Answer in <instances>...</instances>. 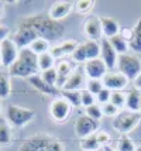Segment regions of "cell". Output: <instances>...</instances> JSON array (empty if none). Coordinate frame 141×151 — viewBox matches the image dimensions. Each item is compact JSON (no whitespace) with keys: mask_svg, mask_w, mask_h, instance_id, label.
Instances as JSON below:
<instances>
[{"mask_svg":"<svg viewBox=\"0 0 141 151\" xmlns=\"http://www.w3.org/2000/svg\"><path fill=\"white\" fill-rule=\"evenodd\" d=\"M83 48H85V52H86L87 61L100 58V42L93 41V40H86L83 42Z\"/></svg>","mask_w":141,"mask_h":151,"instance_id":"obj_24","label":"cell"},{"mask_svg":"<svg viewBox=\"0 0 141 151\" xmlns=\"http://www.w3.org/2000/svg\"><path fill=\"white\" fill-rule=\"evenodd\" d=\"M71 57H72V59H74L76 64H85V62L87 61V58H86L85 48H83V44H79V45L76 47Z\"/></svg>","mask_w":141,"mask_h":151,"instance_id":"obj_36","label":"cell"},{"mask_svg":"<svg viewBox=\"0 0 141 151\" xmlns=\"http://www.w3.org/2000/svg\"><path fill=\"white\" fill-rule=\"evenodd\" d=\"M96 137H97L102 147H107L110 140H112V137H110V134L107 132H97L96 133Z\"/></svg>","mask_w":141,"mask_h":151,"instance_id":"obj_41","label":"cell"},{"mask_svg":"<svg viewBox=\"0 0 141 151\" xmlns=\"http://www.w3.org/2000/svg\"><path fill=\"white\" fill-rule=\"evenodd\" d=\"M81 151H83V150H81Z\"/></svg>","mask_w":141,"mask_h":151,"instance_id":"obj_50","label":"cell"},{"mask_svg":"<svg viewBox=\"0 0 141 151\" xmlns=\"http://www.w3.org/2000/svg\"><path fill=\"white\" fill-rule=\"evenodd\" d=\"M1 16H3V9L0 7V17H1Z\"/></svg>","mask_w":141,"mask_h":151,"instance_id":"obj_46","label":"cell"},{"mask_svg":"<svg viewBox=\"0 0 141 151\" xmlns=\"http://www.w3.org/2000/svg\"><path fill=\"white\" fill-rule=\"evenodd\" d=\"M57 72H58V89H62V86L65 85V82L68 81V78L71 76V73L74 72L72 71V66L68 61H59L58 65H57Z\"/></svg>","mask_w":141,"mask_h":151,"instance_id":"obj_21","label":"cell"},{"mask_svg":"<svg viewBox=\"0 0 141 151\" xmlns=\"http://www.w3.org/2000/svg\"><path fill=\"white\" fill-rule=\"evenodd\" d=\"M83 33L87 37V40L97 41L102 35V26H100V17L96 16H89L85 23H83Z\"/></svg>","mask_w":141,"mask_h":151,"instance_id":"obj_15","label":"cell"},{"mask_svg":"<svg viewBox=\"0 0 141 151\" xmlns=\"http://www.w3.org/2000/svg\"><path fill=\"white\" fill-rule=\"evenodd\" d=\"M100 26H102V34L107 40L114 37V35H119L121 31L120 24L112 17H100Z\"/></svg>","mask_w":141,"mask_h":151,"instance_id":"obj_19","label":"cell"},{"mask_svg":"<svg viewBox=\"0 0 141 151\" xmlns=\"http://www.w3.org/2000/svg\"><path fill=\"white\" fill-rule=\"evenodd\" d=\"M120 35L126 40L127 42H130V40H131V37H133V28H121Z\"/></svg>","mask_w":141,"mask_h":151,"instance_id":"obj_42","label":"cell"},{"mask_svg":"<svg viewBox=\"0 0 141 151\" xmlns=\"http://www.w3.org/2000/svg\"><path fill=\"white\" fill-rule=\"evenodd\" d=\"M135 151H141V145H140V147H137V150H135Z\"/></svg>","mask_w":141,"mask_h":151,"instance_id":"obj_47","label":"cell"},{"mask_svg":"<svg viewBox=\"0 0 141 151\" xmlns=\"http://www.w3.org/2000/svg\"><path fill=\"white\" fill-rule=\"evenodd\" d=\"M75 3L72 1H68V0H61V1H55L54 4L49 9V17L52 20H59L65 19L68 14L72 12V7H74Z\"/></svg>","mask_w":141,"mask_h":151,"instance_id":"obj_17","label":"cell"},{"mask_svg":"<svg viewBox=\"0 0 141 151\" xmlns=\"http://www.w3.org/2000/svg\"><path fill=\"white\" fill-rule=\"evenodd\" d=\"M97 129H99V122L87 117L85 114L81 116V117H78L76 122H75V133H76V136L79 138L96 134V133H97Z\"/></svg>","mask_w":141,"mask_h":151,"instance_id":"obj_11","label":"cell"},{"mask_svg":"<svg viewBox=\"0 0 141 151\" xmlns=\"http://www.w3.org/2000/svg\"><path fill=\"white\" fill-rule=\"evenodd\" d=\"M83 71L86 73L87 79H103L104 75L109 72L107 66L104 65V62L100 58L90 59L83 64Z\"/></svg>","mask_w":141,"mask_h":151,"instance_id":"obj_13","label":"cell"},{"mask_svg":"<svg viewBox=\"0 0 141 151\" xmlns=\"http://www.w3.org/2000/svg\"><path fill=\"white\" fill-rule=\"evenodd\" d=\"M79 45L75 40H67V41H62L59 44H57V45L51 47V50H49V52L52 54V57L55 59H59L62 57H65V55H72V52L75 51V48Z\"/></svg>","mask_w":141,"mask_h":151,"instance_id":"obj_18","label":"cell"},{"mask_svg":"<svg viewBox=\"0 0 141 151\" xmlns=\"http://www.w3.org/2000/svg\"><path fill=\"white\" fill-rule=\"evenodd\" d=\"M19 151H65L62 141L49 134H34L27 137Z\"/></svg>","mask_w":141,"mask_h":151,"instance_id":"obj_3","label":"cell"},{"mask_svg":"<svg viewBox=\"0 0 141 151\" xmlns=\"http://www.w3.org/2000/svg\"><path fill=\"white\" fill-rule=\"evenodd\" d=\"M86 81L87 79L86 73L83 71V66H79L71 73V76L68 78L61 91H82L83 85H86Z\"/></svg>","mask_w":141,"mask_h":151,"instance_id":"obj_14","label":"cell"},{"mask_svg":"<svg viewBox=\"0 0 141 151\" xmlns=\"http://www.w3.org/2000/svg\"><path fill=\"white\" fill-rule=\"evenodd\" d=\"M133 88H135L137 91H140L141 92V73L134 79V81H133Z\"/></svg>","mask_w":141,"mask_h":151,"instance_id":"obj_44","label":"cell"},{"mask_svg":"<svg viewBox=\"0 0 141 151\" xmlns=\"http://www.w3.org/2000/svg\"><path fill=\"white\" fill-rule=\"evenodd\" d=\"M137 147L127 134H121L117 140V151H135Z\"/></svg>","mask_w":141,"mask_h":151,"instance_id":"obj_31","label":"cell"},{"mask_svg":"<svg viewBox=\"0 0 141 151\" xmlns=\"http://www.w3.org/2000/svg\"><path fill=\"white\" fill-rule=\"evenodd\" d=\"M140 114H141V109H140Z\"/></svg>","mask_w":141,"mask_h":151,"instance_id":"obj_49","label":"cell"},{"mask_svg":"<svg viewBox=\"0 0 141 151\" xmlns=\"http://www.w3.org/2000/svg\"><path fill=\"white\" fill-rule=\"evenodd\" d=\"M81 98H82V106L87 107L90 105H94V96L89 91H86V89H82L81 91Z\"/></svg>","mask_w":141,"mask_h":151,"instance_id":"obj_39","label":"cell"},{"mask_svg":"<svg viewBox=\"0 0 141 151\" xmlns=\"http://www.w3.org/2000/svg\"><path fill=\"white\" fill-rule=\"evenodd\" d=\"M41 78L44 82H47L48 85L51 86H57L58 83V72H57V68H51L48 71H44L41 73ZM58 88V86H57Z\"/></svg>","mask_w":141,"mask_h":151,"instance_id":"obj_34","label":"cell"},{"mask_svg":"<svg viewBox=\"0 0 141 151\" xmlns=\"http://www.w3.org/2000/svg\"><path fill=\"white\" fill-rule=\"evenodd\" d=\"M71 112H72V106H71V103L68 102L67 99H64L62 96L55 98L51 102V105H49V116L57 123L67 122Z\"/></svg>","mask_w":141,"mask_h":151,"instance_id":"obj_8","label":"cell"},{"mask_svg":"<svg viewBox=\"0 0 141 151\" xmlns=\"http://www.w3.org/2000/svg\"><path fill=\"white\" fill-rule=\"evenodd\" d=\"M110 41V44L113 47L114 50H116V52L119 54V55H123V54H127V50H128V42L126 40L121 37L120 34L119 35H114L112 38H109Z\"/></svg>","mask_w":141,"mask_h":151,"instance_id":"obj_27","label":"cell"},{"mask_svg":"<svg viewBox=\"0 0 141 151\" xmlns=\"http://www.w3.org/2000/svg\"><path fill=\"white\" fill-rule=\"evenodd\" d=\"M31 51H33L35 55H41V54H45V52H49L51 50V45H49V41L44 38H37L34 41L31 45L28 47Z\"/></svg>","mask_w":141,"mask_h":151,"instance_id":"obj_28","label":"cell"},{"mask_svg":"<svg viewBox=\"0 0 141 151\" xmlns=\"http://www.w3.org/2000/svg\"><path fill=\"white\" fill-rule=\"evenodd\" d=\"M79 145H81V150H83V151H97L102 147L97 137H96V134H92V136L81 138Z\"/></svg>","mask_w":141,"mask_h":151,"instance_id":"obj_25","label":"cell"},{"mask_svg":"<svg viewBox=\"0 0 141 151\" xmlns=\"http://www.w3.org/2000/svg\"><path fill=\"white\" fill-rule=\"evenodd\" d=\"M35 117V112L27 107H21L17 105H10L6 109V119L9 124L14 129H21L28 124Z\"/></svg>","mask_w":141,"mask_h":151,"instance_id":"obj_4","label":"cell"},{"mask_svg":"<svg viewBox=\"0 0 141 151\" xmlns=\"http://www.w3.org/2000/svg\"><path fill=\"white\" fill-rule=\"evenodd\" d=\"M40 71L38 68V55L30 50V48H24L20 50L19 58L16 59L13 65L9 68V75L10 76H16V78H31L37 72Z\"/></svg>","mask_w":141,"mask_h":151,"instance_id":"obj_2","label":"cell"},{"mask_svg":"<svg viewBox=\"0 0 141 151\" xmlns=\"http://www.w3.org/2000/svg\"><path fill=\"white\" fill-rule=\"evenodd\" d=\"M20 48L16 45L11 38H6L4 41L0 42V65L3 68H10L19 58Z\"/></svg>","mask_w":141,"mask_h":151,"instance_id":"obj_7","label":"cell"},{"mask_svg":"<svg viewBox=\"0 0 141 151\" xmlns=\"http://www.w3.org/2000/svg\"><path fill=\"white\" fill-rule=\"evenodd\" d=\"M117 69H119V72L123 73L130 82H133L141 73V59L137 58L135 55H131V54L119 55V59H117Z\"/></svg>","mask_w":141,"mask_h":151,"instance_id":"obj_6","label":"cell"},{"mask_svg":"<svg viewBox=\"0 0 141 151\" xmlns=\"http://www.w3.org/2000/svg\"><path fill=\"white\" fill-rule=\"evenodd\" d=\"M128 48L135 54H141V16L133 27V37L128 42Z\"/></svg>","mask_w":141,"mask_h":151,"instance_id":"obj_22","label":"cell"},{"mask_svg":"<svg viewBox=\"0 0 141 151\" xmlns=\"http://www.w3.org/2000/svg\"><path fill=\"white\" fill-rule=\"evenodd\" d=\"M110 103L114 105L117 109H123L126 107V93L124 92H112V98H110Z\"/></svg>","mask_w":141,"mask_h":151,"instance_id":"obj_35","label":"cell"},{"mask_svg":"<svg viewBox=\"0 0 141 151\" xmlns=\"http://www.w3.org/2000/svg\"><path fill=\"white\" fill-rule=\"evenodd\" d=\"M103 151H114V150L112 148V147H109L107 145V147H103Z\"/></svg>","mask_w":141,"mask_h":151,"instance_id":"obj_45","label":"cell"},{"mask_svg":"<svg viewBox=\"0 0 141 151\" xmlns=\"http://www.w3.org/2000/svg\"><path fill=\"white\" fill-rule=\"evenodd\" d=\"M13 141L11 126L9 124L6 117H0V145H9Z\"/></svg>","mask_w":141,"mask_h":151,"instance_id":"obj_23","label":"cell"},{"mask_svg":"<svg viewBox=\"0 0 141 151\" xmlns=\"http://www.w3.org/2000/svg\"><path fill=\"white\" fill-rule=\"evenodd\" d=\"M100 59L104 62L109 71H113L117 66L119 54L116 52V50L112 47L107 38H100Z\"/></svg>","mask_w":141,"mask_h":151,"instance_id":"obj_12","label":"cell"},{"mask_svg":"<svg viewBox=\"0 0 141 151\" xmlns=\"http://www.w3.org/2000/svg\"><path fill=\"white\" fill-rule=\"evenodd\" d=\"M1 100V99H0ZM0 113H1V102H0Z\"/></svg>","mask_w":141,"mask_h":151,"instance_id":"obj_48","label":"cell"},{"mask_svg":"<svg viewBox=\"0 0 141 151\" xmlns=\"http://www.w3.org/2000/svg\"><path fill=\"white\" fill-rule=\"evenodd\" d=\"M55 58L52 57L51 52H45L38 55V68H40L41 72L44 71H48L51 68H55Z\"/></svg>","mask_w":141,"mask_h":151,"instance_id":"obj_29","label":"cell"},{"mask_svg":"<svg viewBox=\"0 0 141 151\" xmlns=\"http://www.w3.org/2000/svg\"><path fill=\"white\" fill-rule=\"evenodd\" d=\"M102 112H103L104 116H107V117H116V114L120 112V110H119L114 105H112V103L109 102V103H106V105H102Z\"/></svg>","mask_w":141,"mask_h":151,"instance_id":"obj_38","label":"cell"},{"mask_svg":"<svg viewBox=\"0 0 141 151\" xmlns=\"http://www.w3.org/2000/svg\"><path fill=\"white\" fill-rule=\"evenodd\" d=\"M141 114L137 112H130L127 109H123L113 117V127L121 134H128L133 132L137 124L140 123Z\"/></svg>","mask_w":141,"mask_h":151,"instance_id":"obj_5","label":"cell"},{"mask_svg":"<svg viewBox=\"0 0 141 151\" xmlns=\"http://www.w3.org/2000/svg\"><path fill=\"white\" fill-rule=\"evenodd\" d=\"M85 116L93 119L96 122H99V120L103 117L102 106H99L97 103H94V105H90V106H87V107H85Z\"/></svg>","mask_w":141,"mask_h":151,"instance_id":"obj_33","label":"cell"},{"mask_svg":"<svg viewBox=\"0 0 141 151\" xmlns=\"http://www.w3.org/2000/svg\"><path fill=\"white\" fill-rule=\"evenodd\" d=\"M37 38L38 37H37V34L34 33L33 28L17 23V30L13 34V38L11 40L16 42V45L19 47L20 50H24V48H28Z\"/></svg>","mask_w":141,"mask_h":151,"instance_id":"obj_9","label":"cell"},{"mask_svg":"<svg viewBox=\"0 0 141 151\" xmlns=\"http://www.w3.org/2000/svg\"><path fill=\"white\" fill-rule=\"evenodd\" d=\"M93 6H94V1H92V0H78V1L75 3L76 10L82 14L89 13V12L93 9Z\"/></svg>","mask_w":141,"mask_h":151,"instance_id":"obj_37","label":"cell"},{"mask_svg":"<svg viewBox=\"0 0 141 151\" xmlns=\"http://www.w3.org/2000/svg\"><path fill=\"white\" fill-rule=\"evenodd\" d=\"M110 98H112V91H109V89H106V88L96 96L97 102H99L100 105H106V103H109V102H110Z\"/></svg>","mask_w":141,"mask_h":151,"instance_id":"obj_40","label":"cell"},{"mask_svg":"<svg viewBox=\"0 0 141 151\" xmlns=\"http://www.w3.org/2000/svg\"><path fill=\"white\" fill-rule=\"evenodd\" d=\"M61 96L67 99L71 103L72 107H78L82 106V98H81V91H61Z\"/></svg>","mask_w":141,"mask_h":151,"instance_id":"obj_30","label":"cell"},{"mask_svg":"<svg viewBox=\"0 0 141 151\" xmlns=\"http://www.w3.org/2000/svg\"><path fill=\"white\" fill-rule=\"evenodd\" d=\"M28 82H30V85L33 86L34 89H37V91L40 93H42V95L57 96V98H58V95H61V89H58L57 86L48 85L47 82H44L42 78H41V75H34L31 78H28Z\"/></svg>","mask_w":141,"mask_h":151,"instance_id":"obj_16","label":"cell"},{"mask_svg":"<svg viewBox=\"0 0 141 151\" xmlns=\"http://www.w3.org/2000/svg\"><path fill=\"white\" fill-rule=\"evenodd\" d=\"M126 109L130 112H137L140 113L141 109V92L137 91L135 88L128 89L126 93Z\"/></svg>","mask_w":141,"mask_h":151,"instance_id":"obj_20","label":"cell"},{"mask_svg":"<svg viewBox=\"0 0 141 151\" xmlns=\"http://www.w3.org/2000/svg\"><path fill=\"white\" fill-rule=\"evenodd\" d=\"M102 81H103L104 88L109 89V91H112V92H117V91L123 92V89H126V88L130 85V81H128L123 73L119 72V71H117V72L109 71Z\"/></svg>","mask_w":141,"mask_h":151,"instance_id":"obj_10","label":"cell"},{"mask_svg":"<svg viewBox=\"0 0 141 151\" xmlns=\"http://www.w3.org/2000/svg\"><path fill=\"white\" fill-rule=\"evenodd\" d=\"M103 89H104V85H103V81L100 79H87L86 81V91H89L93 96H97Z\"/></svg>","mask_w":141,"mask_h":151,"instance_id":"obj_32","label":"cell"},{"mask_svg":"<svg viewBox=\"0 0 141 151\" xmlns=\"http://www.w3.org/2000/svg\"><path fill=\"white\" fill-rule=\"evenodd\" d=\"M9 34H10L9 27L0 24V42H1V41H4L6 38H9Z\"/></svg>","mask_w":141,"mask_h":151,"instance_id":"obj_43","label":"cell"},{"mask_svg":"<svg viewBox=\"0 0 141 151\" xmlns=\"http://www.w3.org/2000/svg\"><path fill=\"white\" fill-rule=\"evenodd\" d=\"M19 24L33 28L38 38H44L47 41H57L62 38L65 33V27L61 21L52 20L49 14H33L19 20Z\"/></svg>","mask_w":141,"mask_h":151,"instance_id":"obj_1","label":"cell"},{"mask_svg":"<svg viewBox=\"0 0 141 151\" xmlns=\"http://www.w3.org/2000/svg\"><path fill=\"white\" fill-rule=\"evenodd\" d=\"M11 91L10 75L6 71H0V99H7Z\"/></svg>","mask_w":141,"mask_h":151,"instance_id":"obj_26","label":"cell"}]
</instances>
